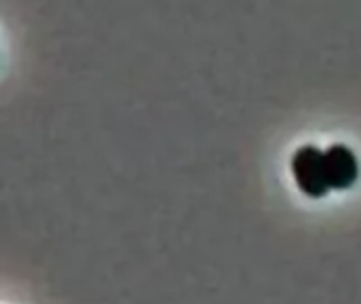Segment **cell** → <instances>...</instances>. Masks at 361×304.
Segmentation results:
<instances>
[{
    "label": "cell",
    "mask_w": 361,
    "mask_h": 304,
    "mask_svg": "<svg viewBox=\"0 0 361 304\" xmlns=\"http://www.w3.org/2000/svg\"><path fill=\"white\" fill-rule=\"evenodd\" d=\"M292 174L298 188L311 199H322L332 190L326 176L324 152L317 146H300L294 152Z\"/></svg>",
    "instance_id": "cell-1"
},
{
    "label": "cell",
    "mask_w": 361,
    "mask_h": 304,
    "mask_svg": "<svg viewBox=\"0 0 361 304\" xmlns=\"http://www.w3.org/2000/svg\"><path fill=\"white\" fill-rule=\"evenodd\" d=\"M328 184L332 190H347L360 178V163L355 152L345 144H334L324 152Z\"/></svg>",
    "instance_id": "cell-2"
}]
</instances>
